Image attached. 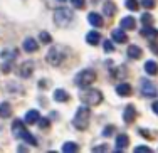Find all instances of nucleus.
Instances as JSON below:
<instances>
[{
  "instance_id": "f257e3e1",
  "label": "nucleus",
  "mask_w": 158,
  "mask_h": 153,
  "mask_svg": "<svg viewBox=\"0 0 158 153\" xmlns=\"http://www.w3.org/2000/svg\"><path fill=\"white\" fill-rule=\"evenodd\" d=\"M12 133H14L17 138L27 141L29 145H32V147H35V145H37V140L27 131V130H25V126L22 125L20 119H15V121H14V125H12Z\"/></svg>"
},
{
  "instance_id": "f03ea898",
  "label": "nucleus",
  "mask_w": 158,
  "mask_h": 153,
  "mask_svg": "<svg viewBox=\"0 0 158 153\" xmlns=\"http://www.w3.org/2000/svg\"><path fill=\"white\" fill-rule=\"evenodd\" d=\"M89 119H91V111L88 106H81L77 108L76 114H74V126L77 130H86L89 125Z\"/></svg>"
},
{
  "instance_id": "7ed1b4c3",
  "label": "nucleus",
  "mask_w": 158,
  "mask_h": 153,
  "mask_svg": "<svg viewBox=\"0 0 158 153\" xmlns=\"http://www.w3.org/2000/svg\"><path fill=\"white\" fill-rule=\"evenodd\" d=\"M79 98H81V101L84 104H88V106H96V104H99L103 101V93L98 91V89H88Z\"/></svg>"
},
{
  "instance_id": "20e7f679",
  "label": "nucleus",
  "mask_w": 158,
  "mask_h": 153,
  "mask_svg": "<svg viewBox=\"0 0 158 153\" xmlns=\"http://www.w3.org/2000/svg\"><path fill=\"white\" fill-rule=\"evenodd\" d=\"M52 17H54L56 25L66 27V25H69L71 20H73V12H71L69 9H56L54 14H52Z\"/></svg>"
},
{
  "instance_id": "39448f33",
  "label": "nucleus",
  "mask_w": 158,
  "mask_h": 153,
  "mask_svg": "<svg viewBox=\"0 0 158 153\" xmlns=\"http://www.w3.org/2000/svg\"><path fill=\"white\" fill-rule=\"evenodd\" d=\"M94 79H96L94 71H91V69H84V71H81V72L77 74V77H76V84L79 86V88H88L89 84L94 83Z\"/></svg>"
},
{
  "instance_id": "423d86ee",
  "label": "nucleus",
  "mask_w": 158,
  "mask_h": 153,
  "mask_svg": "<svg viewBox=\"0 0 158 153\" xmlns=\"http://www.w3.org/2000/svg\"><path fill=\"white\" fill-rule=\"evenodd\" d=\"M64 57H66V54H64L62 49H59V47H52V49L47 52V62L52 66H59L64 61Z\"/></svg>"
},
{
  "instance_id": "0eeeda50",
  "label": "nucleus",
  "mask_w": 158,
  "mask_h": 153,
  "mask_svg": "<svg viewBox=\"0 0 158 153\" xmlns=\"http://www.w3.org/2000/svg\"><path fill=\"white\" fill-rule=\"evenodd\" d=\"M141 94L146 96V98H155L156 96V88L152 81H141Z\"/></svg>"
},
{
  "instance_id": "6e6552de",
  "label": "nucleus",
  "mask_w": 158,
  "mask_h": 153,
  "mask_svg": "<svg viewBox=\"0 0 158 153\" xmlns=\"http://www.w3.org/2000/svg\"><path fill=\"white\" fill-rule=\"evenodd\" d=\"M135 118H136V110L130 104V106H126V110L123 111V119H125V123H133Z\"/></svg>"
},
{
  "instance_id": "1a4fd4ad",
  "label": "nucleus",
  "mask_w": 158,
  "mask_h": 153,
  "mask_svg": "<svg viewBox=\"0 0 158 153\" xmlns=\"http://www.w3.org/2000/svg\"><path fill=\"white\" fill-rule=\"evenodd\" d=\"M128 145H130V138L126 135H118L116 136V150L121 151V150H126Z\"/></svg>"
},
{
  "instance_id": "9d476101",
  "label": "nucleus",
  "mask_w": 158,
  "mask_h": 153,
  "mask_svg": "<svg viewBox=\"0 0 158 153\" xmlns=\"http://www.w3.org/2000/svg\"><path fill=\"white\" fill-rule=\"evenodd\" d=\"M141 35L146 37L148 40H155V39H158V31L153 27H150V25H145V29L141 31Z\"/></svg>"
},
{
  "instance_id": "9b49d317",
  "label": "nucleus",
  "mask_w": 158,
  "mask_h": 153,
  "mask_svg": "<svg viewBox=\"0 0 158 153\" xmlns=\"http://www.w3.org/2000/svg\"><path fill=\"white\" fill-rule=\"evenodd\" d=\"M32 71H34V62L27 61V62H24V64L20 66V71H19V74H20L22 77H29V76L32 74Z\"/></svg>"
},
{
  "instance_id": "f8f14e48",
  "label": "nucleus",
  "mask_w": 158,
  "mask_h": 153,
  "mask_svg": "<svg viewBox=\"0 0 158 153\" xmlns=\"http://www.w3.org/2000/svg\"><path fill=\"white\" fill-rule=\"evenodd\" d=\"M39 111L37 110H31V111H27L25 113V118H24V121L27 123V125H34V123H37L39 121Z\"/></svg>"
},
{
  "instance_id": "ddd939ff",
  "label": "nucleus",
  "mask_w": 158,
  "mask_h": 153,
  "mask_svg": "<svg viewBox=\"0 0 158 153\" xmlns=\"http://www.w3.org/2000/svg\"><path fill=\"white\" fill-rule=\"evenodd\" d=\"M22 46H24V49L27 51V52H35L37 49H39V44H37V40H35V39H31V37H29V39H25Z\"/></svg>"
},
{
  "instance_id": "4468645a",
  "label": "nucleus",
  "mask_w": 158,
  "mask_h": 153,
  "mask_svg": "<svg viewBox=\"0 0 158 153\" xmlns=\"http://www.w3.org/2000/svg\"><path fill=\"white\" fill-rule=\"evenodd\" d=\"M88 20H89V24L94 25V27H101V25L104 24L103 17H101L99 14H94V12H91V14L88 15Z\"/></svg>"
},
{
  "instance_id": "2eb2a0df",
  "label": "nucleus",
  "mask_w": 158,
  "mask_h": 153,
  "mask_svg": "<svg viewBox=\"0 0 158 153\" xmlns=\"http://www.w3.org/2000/svg\"><path fill=\"white\" fill-rule=\"evenodd\" d=\"M103 12H104L106 17H113L116 14V5L111 2V0H108V2H104V5H103Z\"/></svg>"
},
{
  "instance_id": "dca6fc26",
  "label": "nucleus",
  "mask_w": 158,
  "mask_h": 153,
  "mask_svg": "<svg viewBox=\"0 0 158 153\" xmlns=\"http://www.w3.org/2000/svg\"><path fill=\"white\" fill-rule=\"evenodd\" d=\"M116 93H118L119 96H130L131 94V86L128 83H121L116 86Z\"/></svg>"
},
{
  "instance_id": "f3484780",
  "label": "nucleus",
  "mask_w": 158,
  "mask_h": 153,
  "mask_svg": "<svg viewBox=\"0 0 158 153\" xmlns=\"http://www.w3.org/2000/svg\"><path fill=\"white\" fill-rule=\"evenodd\" d=\"M111 37H113V40H116V42H126V40H128V35L125 34V31H119V29L113 31Z\"/></svg>"
},
{
  "instance_id": "a211bd4d",
  "label": "nucleus",
  "mask_w": 158,
  "mask_h": 153,
  "mask_svg": "<svg viewBox=\"0 0 158 153\" xmlns=\"http://www.w3.org/2000/svg\"><path fill=\"white\" fill-rule=\"evenodd\" d=\"M141 56H143V51H141L138 46H130V47H128V57H131V59H140Z\"/></svg>"
},
{
  "instance_id": "6ab92c4d",
  "label": "nucleus",
  "mask_w": 158,
  "mask_h": 153,
  "mask_svg": "<svg viewBox=\"0 0 158 153\" xmlns=\"http://www.w3.org/2000/svg\"><path fill=\"white\" fill-rule=\"evenodd\" d=\"M119 25H121V29H135L136 20H135L133 17H123L121 22H119Z\"/></svg>"
},
{
  "instance_id": "aec40b11",
  "label": "nucleus",
  "mask_w": 158,
  "mask_h": 153,
  "mask_svg": "<svg viewBox=\"0 0 158 153\" xmlns=\"http://www.w3.org/2000/svg\"><path fill=\"white\" fill-rule=\"evenodd\" d=\"M145 71H146V74H150V76H155V74L158 72V64L155 61H146Z\"/></svg>"
},
{
  "instance_id": "412c9836",
  "label": "nucleus",
  "mask_w": 158,
  "mask_h": 153,
  "mask_svg": "<svg viewBox=\"0 0 158 153\" xmlns=\"http://www.w3.org/2000/svg\"><path fill=\"white\" fill-rule=\"evenodd\" d=\"M54 99H56V101H59V103H64V101H67V99H69V94H67L64 89H56Z\"/></svg>"
},
{
  "instance_id": "4be33fe9",
  "label": "nucleus",
  "mask_w": 158,
  "mask_h": 153,
  "mask_svg": "<svg viewBox=\"0 0 158 153\" xmlns=\"http://www.w3.org/2000/svg\"><path fill=\"white\" fill-rule=\"evenodd\" d=\"M86 40H88V44H91V46H96L101 40V35L98 34V32H89V34L86 35Z\"/></svg>"
},
{
  "instance_id": "5701e85b",
  "label": "nucleus",
  "mask_w": 158,
  "mask_h": 153,
  "mask_svg": "<svg viewBox=\"0 0 158 153\" xmlns=\"http://www.w3.org/2000/svg\"><path fill=\"white\" fill-rule=\"evenodd\" d=\"M62 151H66V153H74V151H77V145L73 143V141H66V143L62 145Z\"/></svg>"
},
{
  "instance_id": "b1692460",
  "label": "nucleus",
  "mask_w": 158,
  "mask_h": 153,
  "mask_svg": "<svg viewBox=\"0 0 158 153\" xmlns=\"http://www.w3.org/2000/svg\"><path fill=\"white\" fill-rule=\"evenodd\" d=\"M10 111H12V110H10V104L9 103H2V104H0V116H2V118H9L10 116Z\"/></svg>"
},
{
  "instance_id": "393cba45",
  "label": "nucleus",
  "mask_w": 158,
  "mask_h": 153,
  "mask_svg": "<svg viewBox=\"0 0 158 153\" xmlns=\"http://www.w3.org/2000/svg\"><path fill=\"white\" fill-rule=\"evenodd\" d=\"M138 7H140V5H138L136 0H126V9H130V10H133V12H135V10H138Z\"/></svg>"
},
{
  "instance_id": "a878e982",
  "label": "nucleus",
  "mask_w": 158,
  "mask_h": 153,
  "mask_svg": "<svg viewBox=\"0 0 158 153\" xmlns=\"http://www.w3.org/2000/svg\"><path fill=\"white\" fill-rule=\"evenodd\" d=\"M39 39H40V40H42V42H44V44H51V40H52V37H51V35H49V34H47V32H44V31H42V32H40V34H39Z\"/></svg>"
},
{
  "instance_id": "bb28decb",
  "label": "nucleus",
  "mask_w": 158,
  "mask_h": 153,
  "mask_svg": "<svg viewBox=\"0 0 158 153\" xmlns=\"http://www.w3.org/2000/svg\"><path fill=\"white\" fill-rule=\"evenodd\" d=\"M141 22L145 25H152L153 24V17L150 15V14H143V15H141Z\"/></svg>"
},
{
  "instance_id": "cd10ccee",
  "label": "nucleus",
  "mask_w": 158,
  "mask_h": 153,
  "mask_svg": "<svg viewBox=\"0 0 158 153\" xmlns=\"http://www.w3.org/2000/svg\"><path fill=\"white\" fill-rule=\"evenodd\" d=\"M15 56H17L15 51H3V52H2V57L7 59V61H9V59H14Z\"/></svg>"
},
{
  "instance_id": "c85d7f7f",
  "label": "nucleus",
  "mask_w": 158,
  "mask_h": 153,
  "mask_svg": "<svg viewBox=\"0 0 158 153\" xmlns=\"http://www.w3.org/2000/svg\"><path fill=\"white\" fill-rule=\"evenodd\" d=\"M103 47H104V52H113L114 51V46H113L111 40H106V42L103 44Z\"/></svg>"
},
{
  "instance_id": "c756f323",
  "label": "nucleus",
  "mask_w": 158,
  "mask_h": 153,
  "mask_svg": "<svg viewBox=\"0 0 158 153\" xmlns=\"http://www.w3.org/2000/svg\"><path fill=\"white\" fill-rule=\"evenodd\" d=\"M37 123H39V126H40L42 130L49 128V125H51V123H49V119H46V118H39V121H37Z\"/></svg>"
},
{
  "instance_id": "7c9ffc66",
  "label": "nucleus",
  "mask_w": 158,
  "mask_h": 153,
  "mask_svg": "<svg viewBox=\"0 0 158 153\" xmlns=\"http://www.w3.org/2000/svg\"><path fill=\"white\" fill-rule=\"evenodd\" d=\"M73 2V5L76 7V9H84V5H86V0H71Z\"/></svg>"
},
{
  "instance_id": "2f4dec72",
  "label": "nucleus",
  "mask_w": 158,
  "mask_h": 153,
  "mask_svg": "<svg viewBox=\"0 0 158 153\" xmlns=\"http://www.w3.org/2000/svg\"><path fill=\"white\" fill-rule=\"evenodd\" d=\"M152 151V148H148V147H136L135 148V153H150Z\"/></svg>"
},
{
  "instance_id": "473e14b6",
  "label": "nucleus",
  "mask_w": 158,
  "mask_h": 153,
  "mask_svg": "<svg viewBox=\"0 0 158 153\" xmlns=\"http://www.w3.org/2000/svg\"><path fill=\"white\" fill-rule=\"evenodd\" d=\"M141 3L146 9H153V7H155V0H141Z\"/></svg>"
},
{
  "instance_id": "72a5a7b5",
  "label": "nucleus",
  "mask_w": 158,
  "mask_h": 153,
  "mask_svg": "<svg viewBox=\"0 0 158 153\" xmlns=\"http://www.w3.org/2000/svg\"><path fill=\"white\" fill-rule=\"evenodd\" d=\"M106 150H108V145H99V147H94V148H93V151H96V153L106 151Z\"/></svg>"
},
{
  "instance_id": "f704fd0d",
  "label": "nucleus",
  "mask_w": 158,
  "mask_h": 153,
  "mask_svg": "<svg viewBox=\"0 0 158 153\" xmlns=\"http://www.w3.org/2000/svg\"><path fill=\"white\" fill-rule=\"evenodd\" d=\"M104 136H108V135H111V133H113V126H110V128H104Z\"/></svg>"
},
{
  "instance_id": "c9c22d12",
  "label": "nucleus",
  "mask_w": 158,
  "mask_h": 153,
  "mask_svg": "<svg viewBox=\"0 0 158 153\" xmlns=\"http://www.w3.org/2000/svg\"><path fill=\"white\" fill-rule=\"evenodd\" d=\"M140 133H141V135H143V136H148V138H150V140H152V133H150V131H145V130H141V131H140Z\"/></svg>"
},
{
  "instance_id": "e433bc0d",
  "label": "nucleus",
  "mask_w": 158,
  "mask_h": 153,
  "mask_svg": "<svg viewBox=\"0 0 158 153\" xmlns=\"http://www.w3.org/2000/svg\"><path fill=\"white\" fill-rule=\"evenodd\" d=\"M153 111H155V113L158 114V101H155V103H153Z\"/></svg>"
},
{
  "instance_id": "4c0bfd02",
  "label": "nucleus",
  "mask_w": 158,
  "mask_h": 153,
  "mask_svg": "<svg viewBox=\"0 0 158 153\" xmlns=\"http://www.w3.org/2000/svg\"><path fill=\"white\" fill-rule=\"evenodd\" d=\"M153 51H155L156 54H158V47H156V46H153Z\"/></svg>"
},
{
  "instance_id": "58836bf2",
  "label": "nucleus",
  "mask_w": 158,
  "mask_h": 153,
  "mask_svg": "<svg viewBox=\"0 0 158 153\" xmlns=\"http://www.w3.org/2000/svg\"><path fill=\"white\" fill-rule=\"evenodd\" d=\"M61 2H66V0H61Z\"/></svg>"
}]
</instances>
